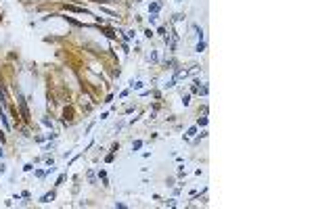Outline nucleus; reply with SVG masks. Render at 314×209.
<instances>
[{"label":"nucleus","instance_id":"nucleus-10","mask_svg":"<svg viewBox=\"0 0 314 209\" xmlns=\"http://www.w3.org/2000/svg\"><path fill=\"white\" fill-rule=\"evenodd\" d=\"M176 2H182V0H176Z\"/></svg>","mask_w":314,"mask_h":209},{"label":"nucleus","instance_id":"nucleus-6","mask_svg":"<svg viewBox=\"0 0 314 209\" xmlns=\"http://www.w3.org/2000/svg\"><path fill=\"white\" fill-rule=\"evenodd\" d=\"M0 105H2V107L6 105V98H4V92H2V88H0Z\"/></svg>","mask_w":314,"mask_h":209},{"label":"nucleus","instance_id":"nucleus-5","mask_svg":"<svg viewBox=\"0 0 314 209\" xmlns=\"http://www.w3.org/2000/svg\"><path fill=\"white\" fill-rule=\"evenodd\" d=\"M130 88H132V90H138V88H143V82H136V84H134V82H130Z\"/></svg>","mask_w":314,"mask_h":209},{"label":"nucleus","instance_id":"nucleus-8","mask_svg":"<svg viewBox=\"0 0 314 209\" xmlns=\"http://www.w3.org/2000/svg\"><path fill=\"white\" fill-rule=\"evenodd\" d=\"M195 132H197V128H191V130H189V132H186V138H191V136H193V134H195Z\"/></svg>","mask_w":314,"mask_h":209},{"label":"nucleus","instance_id":"nucleus-9","mask_svg":"<svg viewBox=\"0 0 314 209\" xmlns=\"http://www.w3.org/2000/svg\"><path fill=\"white\" fill-rule=\"evenodd\" d=\"M205 123H207V119H205V117H201V119L197 121V125H205Z\"/></svg>","mask_w":314,"mask_h":209},{"label":"nucleus","instance_id":"nucleus-2","mask_svg":"<svg viewBox=\"0 0 314 209\" xmlns=\"http://www.w3.org/2000/svg\"><path fill=\"white\" fill-rule=\"evenodd\" d=\"M53 199H55V192H48V195H44V197L40 199V203H50Z\"/></svg>","mask_w":314,"mask_h":209},{"label":"nucleus","instance_id":"nucleus-7","mask_svg":"<svg viewBox=\"0 0 314 209\" xmlns=\"http://www.w3.org/2000/svg\"><path fill=\"white\" fill-rule=\"evenodd\" d=\"M140 147H143V142H140V140H136V142H134V144H132V150H138V149H140Z\"/></svg>","mask_w":314,"mask_h":209},{"label":"nucleus","instance_id":"nucleus-3","mask_svg":"<svg viewBox=\"0 0 314 209\" xmlns=\"http://www.w3.org/2000/svg\"><path fill=\"white\" fill-rule=\"evenodd\" d=\"M159 8H161V4H159V2H153V4H149V13H157Z\"/></svg>","mask_w":314,"mask_h":209},{"label":"nucleus","instance_id":"nucleus-4","mask_svg":"<svg viewBox=\"0 0 314 209\" xmlns=\"http://www.w3.org/2000/svg\"><path fill=\"white\" fill-rule=\"evenodd\" d=\"M205 50V40H199V44H197V52H203Z\"/></svg>","mask_w":314,"mask_h":209},{"label":"nucleus","instance_id":"nucleus-1","mask_svg":"<svg viewBox=\"0 0 314 209\" xmlns=\"http://www.w3.org/2000/svg\"><path fill=\"white\" fill-rule=\"evenodd\" d=\"M19 107H21V115H23V119L29 121V111H27V107H25V98L19 94Z\"/></svg>","mask_w":314,"mask_h":209}]
</instances>
